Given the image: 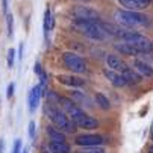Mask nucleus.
<instances>
[{
	"instance_id": "72a5a7b5",
	"label": "nucleus",
	"mask_w": 153,
	"mask_h": 153,
	"mask_svg": "<svg viewBox=\"0 0 153 153\" xmlns=\"http://www.w3.org/2000/svg\"><path fill=\"white\" fill-rule=\"evenodd\" d=\"M150 138H152V141H153V123H152V132H150Z\"/></svg>"
},
{
	"instance_id": "a878e982",
	"label": "nucleus",
	"mask_w": 153,
	"mask_h": 153,
	"mask_svg": "<svg viewBox=\"0 0 153 153\" xmlns=\"http://www.w3.org/2000/svg\"><path fill=\"white\" fill-rule=\"evenodd\" d=\"M14 61H15V52L14 49H9L8 50V68L14 67Z\"/></svg>"
},
{
	"instance_id": "4be33fe9",
	"label": "nucleus",
	"mask_w": 153,
	"mask_h": 153,
	"mask_svg": "<svg viewBox=\"0 0 153 153\" xmlns=\"http://www.w3.org/2000/svg\"><path fill=\"white\" fill-rule=\"evenodd\" d=\"M96 102H97V105L102 109H105V111H108V109L111 108V102H109V99L105 94H102V93H97L96 94Z\"/></svg>"
},
{
	"instance_id": "bb28decb",
	"label": "nucleus",
	"mask_w": 153,
	"mask_h": 153,
	"mask_svg": "<svg viewBox=\"0 0 153 153\" xmlns=\"http://www.w3.org/2000/svg\"><path fill=\"white\" fill-rule=\"evenodd\" d=\"M21 150V140H15L14 143V149H12V153H20Z\"/></svg>"
},
{
	"instance_id": "2eb2a0df",
	"label": "nucleus",
	"mask_w": 153,
	"mask_h": 153,
	"mask_svg": "<svg viewBox=\"0 0 153 153\" xmlns=\"http://www.w3.org/2000/svg\"><path fill=\"white\" fill-rule=\"evenodd\" d=\"M100 26L103 27V30L106 32V35H111V36H115V38H123L124 36V33L127 32V30H124V29H121V27H118V26H115V25H112V23H100Z\"/></svg>"
},
{
	"instance_id": "f3484780",
	"label": "nucleus",
	"mask_w": 153,
	"mask_h": 153,
	"mask_svg": "<svg viewBox=\"0 0 153 153\" xmlns=\"http://www.w3.org/2000/svg\"><path fill=\"white\" fill-rule=\"evenodd\" d=\"M114 47H115V50H118L121 55H126V56H137L140 53L132 44H129V42H126V41L117 42Z\"/></svg>"
},
{
	"instance_id": "c9c22d12",
	"label": "nucleus",
	"mask_w": 153,
	"mask_h": 153,
	"mask_svg": "<svg viewBox=\"0 0 153 153\" xmlns=\"http://www.w3.org/2000/svg\"><path fill=\"white\" fill-rule=\"evenodd\" d=\"M76 2H86V0H76Z\"/></svg>"
},
{
	"instance_id": "f257e3e1",
	"label": "nucleus",
	"mask_w": 153,
	"mask_h": 153,
	"mask_svg": "<svg viewBox=\"0 0 153 153\" xmlns=\"http://www.w3.org/2000/svg\"><path fill=\"white\" fill-rule=\"evenodd\" d=\"M44 111H46V115L50 118V121L58 127V129H62L65 130V132H70L73 134L74 130H76V123L65 114L64 111H61V108H58L53 102H47L46 103V108H44Z\"/></svg>"
},
{
	"instance_id": "e433bc0d",
	"label": "nucleus",
	"mask_w": 153,
	"mask_h": 153,
	"mask_svg": "<svg viewBox=\"0 0 153 153\" xmlns=\"http://www.w3.org/2000/svg\"><path fill=\"white\" fill-rule=\"evenodd\" d=\"M21 153H27V152H21Z\"/></svg>"
},
{
	"instance_id": "f704fd0d",
	"label": "nucleus",
	"mask_w": 153,
	"mask_h": 153,
	"mask_svg": "<svg viewBox=\"0 0 153 153\" xmlns=\"http://www.w3.org/2000/svg\"><path fill=\"white\" fill-rule=\"evenodd\" d=\"M149 153H153V146H150V147H149Z\"/></svg>"
},
{
	"instance_id": "0eeeda50",
	"label": "nucleus",
	"mask_w": 153,
	"mask_h": 153,
	"mask_svg": "<svg viewBox=\"0 0 153 153\" xmlns=\"http://www.w3.org/2000/svg\"><path fill=\"white\" fill-rule=\"evenodd\" d=\"M74 143L80 147H91V146H100L103 144V137L96 135V134H82L77 135Z\"/></svg>"
},
{
	"instance_id": "7ed1b4c3",
	"label": "nucleus",
	"mask_w": 153,
	"mask_h": 153,
	"mask_svg": "<svg viewBox=\"0 0 153 153\" xmlns=\"http://www.w3.org/2000/svg\"><path fill=\"white\" fill-rule=\"evenodd\" d=\"M117 23L124 27H138L147 25V17L138 11H117L115 12Z\"/></svg>"
},
{
	"instance_id": "c756f323",
	"label": "nucleus",
	"mask_w": 153,
	"mask_h": 153,
	"mask_svg": "<svg viewBox=\"0 0 153 153\" xmlns=\"http://www.w3.org/2000/svg\"><path fill=\"white\" fill-rule=\"evenodd\" d=\"M33 71H35V74H38V76H41V74H42V68H41V64H39V62H35Z\"/></svg>"
},
{
	"instance_id": "4468645a",
	"label": "nucleus",
	"mask_w": 153,
	"mask_h": 153,
	"mask_svg": "<svg viewBox=\"0 0 153 153\" xmlns=\"http://www.w3.org/2000/svg\"><path fill=\"white\" fill-rule=\"evenodd\" d=\"M42 88H41V85H36V86H33V88L30 90V93H29V109H30V112H33L35 109H36V106L39 105V99H41V96H42Z\"/></svg>"
},
{
	"instance_id": "393cba45",
	"label": "nucleus",
	"mask_w": 153,
	"mask_h": 153,
	"mask_svg": "<svg viewBox=\"0 0 153 153\" xmlns=\"http://www.w3.org/2000/svg\"><path fill=\"white\" fill-rule=\"evenodd\" d=\"M6 26H8V36H12V33H14V17H12V14L6 15Z\"/></svg>"
},
{
	"instance_id": "7c9ffc66",
	"label": "nucleus",
	"mask_w": 153,
	"mask_h": 153,
	"mask_svg": "<svg viewBox=\"0 0 153 153\" xmlns=\"http://www.w3.org/2000/svg\"><path fill=\"white\" fill-rule=\"evenodd\" d=\"M2 9H3V14L8 15V0H2Z\"/></svg>"
},
{
	"instance_id": "6ab92c4d",
	"label": "nucleus",
	"mask_w": 153,
	"mask_h": 153,
	"mask_svg": "<svg viewBox=\"0 0 153 153\" xmlns=\"http://www.w3.org/2000/svg\"><path fill=\"white\" fill-rule=\"evenodd\" d=\"M52 27H53L52 11H50V8H47L46 12H44V21H42V29H44V38H46V41L49 38V32L52 30Z\"/></svg>"
},
{
	"instance_id": "5701e85b",
	"label": "nucleus",
	"mask_w": 153,
	"mask_h": 153,
	"mask_svg": "<svg viewBox=\"0 0 153 153\" xmlns=\"http://www.w3.org/2000/svg\"><path fill=\"white\" fill-rule=\"evenodd\" d=\"M71 99L79 105V103H86L88 106H91V103H90V100H88V97L86 96H83L82 93H79V91H74V93H71Z\"/></svg>"
},
{
	"instance_id": "473e14b6",
	"label": "nucleus",
	"mask_w": 153,
	"mask_h": 153,
	"mask_svg": "<svg viewBox=\"0 0 153 153\" xmlns=\"http://www.w3.org/2000/svg\"><path fill=\"white\" fill-rule=\"evenodd\" d=\"M3 150H5V140L2 138L0 140V153H3Z\"/></svg>"
},
{
	"instance_id": "cd10ccee",
	"label": "nucleus",
	"mask_w": 153,
	"mask_h": 153,
	"mask_svg": "<svg viewBox=\"0 0 153 153\" xmlns=\"http://www.w3.org/2000/svg\"><path fill=\"white\" fill-rule=\"evenodd\" d=\"M14 90H15V85H14V83H9V85H8V93H6V97H8V99H11V97L14 96Z\"/></svg>"
},
{
	"instance_id": "9d476101",
	"label": "nucleus",
	"mask_w": 153,
	"mask_h": 153,
	"mask_svg": "<svg viewBox=\"0 0 153 153\" xmlns=\"http://www.w3.org/2000/svg\"><path fill=\"white\" fill-rule=\"evenodd\" d=\"M56 80L62 85L73 86V88H79V86L85 85V79H82L79 76H73V74H59V76H56Z\"/></svg>"
},
{
	"instance_id": "423d86ee",
	"label": "nucleus",
	"mask_w": 153,
	"mask_h": 153,
	"mask_svg": "<svg viewBox=\"0 0 153 153\" xmlns=\"http://www.w3.org/2000/svg\"><path fill=\"white\" fill-rule=\"evenodd\" d=\"M58 105L61 106V109L67 114L71 120H74L76 117L82 115L83 111L79 108V105L71 99V97H58Z\"/></svg>"
},
{
	"instance_id": "9b49d317",
	"label": "nucleus",
	"mask_w": 153,
	"mask_h": 153,
	"mask_svg": "<svg viewBox=\"0 0 153 153\" xmlns=\"http://www.w3.org/2000/svg\"><path fill=\"white\" fill-rule=\"evenodd\" d=\"M106 65H108V68H111V70H115L118 73H124L129 67L126 65L124 61H121L117 55H108L106 56Z\"/></svg>"
},
{
	"instance_id": "dca6fc26",
	"label": "nucleus",
	"mask_w": 153,
	"mask_h": 153,
	"mask_svg": "<svg viewBox=\"0 0 153 153\" xmlns=\"http://www.w3.org/2000/svg\"><path fill=\"white\" fill-rule=\"evenodd\" d=\"M134 67H135V70L140 74H143L146 77H152L153 76V68L143 59H134Z\"/></svg>"
},
{
	"instance_id": "b1692460",
	"label": "nucleus",
	"mask_w": 153,
	"mask_h": 153,
	"mask_svg": "<svg viewBox=\"0 0 153 153\" xmlns=\"http://www.w3.org/2000/svg\"><path fill=\"white\" fill-rule=\"evenodd\" d=\"M76 153H105V150L99 146H91V147H83L82 150H77Z\"/></svg>"
},
{
	"instance_id": "aec40b11",
	"label": "nucleus",
	"mask_w": 153,
	"mask_h": 153,
	"mask_svg": "<svg viewBox=\"0 0 153 153\" xmlns=\"http://www.w3.org/2000/svg\"><path fill=\"white\" fill-rule=\"evenodd\" d=\"M49 150L50 153H70V146L65 143H56V141H50L49 144Z\"/></svg>"
},
{
	"instance_id": "f8f14e48",
	"label": "nucleus",
	"mask_w": 153,
	"mask_h": 153,
	"mask_svg": "<svg viewBox=\"0 0 153 153\" xmlns=\"http://www.w3.org/2000/svg\"><path fill=\"white\" fill-rule=\"evenodd\" d=\"M118 2L129 11H138V12L149 8L150 5V0H118Z\"/></svg>"
},
{
	"instance_id": "412c9836",
	"label": "nucleus",
	"mask_w": 153,
	"mask_h": 153,
	"mask_svg": "<svg viewBox=\"0 0 153 153\" xmlns=\"http://www.w3.org/2000/svg\"><path fill=\"white\" fill-rule=\"evenodd\" d=\"M124 77L127 80V83H140L141 82V76L137 70H132V68H127L124 73Z\"/></svg>"
},
{
	"instance_id": "2f4dec72",
	"label": "nucleus",
	"mask_w": 153,
	"mask_h": 153,
	"mask_svg": "<svg viewBox=\"0 0 153 153\" xmlns=\"http://www.w3.org/2000/svg\"><path fill=\"white\" fill-rule=\"evenodd\" d=\"M23 49H25V44L21 42V44H20V49H18V58H23Z\"/></svg>"
},
{
	"instance_id": "1a4fd4ad",
	"label": "nucleus",
	"mask_w": 153,
	"mask_h": 153,
	"mask_svg": "<svg viewBox=\"0 0 153 153\" xmlns=\"http://www.w3.org/2000/svg\"><path fill=\"white\" fill-rule=\"evenodd\" d=\"M103 74H105V77H106L109 82L115 86V88H123V86L127 83L124 74H123V73H118V71H115V70L105 68V70H103Z\"/></svg>"
},
{
	"instance_id": "ddd939ff",
	"label": "nucleus",
	"mask_w": 153,
	"mask_h": 153,
	"mask_svg": "<svg viewBox=\"0 0 153 153\" xmlns=\"http://www.w3.org/2000/svg\"><path fill=\"white\" fill-rule=\"evenodd\" d=\"M73 121H74L76 126L80 127V129H94V127H97V124H99L96 118H93V117H90V115H86L85 112H83L82 115L76 117Z\"/></svg>"
},
{
	"instance_id": "f03ea898",
	"label": "nucleus",
	"mask_w": 153,
	"mask_h": 153,
	"mask_svg": "<svg viewBox=\"0 0 153 153\" xmlns=\"http://www.w3.org/2000/svg\"><path fill=\"white\" fill-rule=\"evenodd\" d=\"M71 26L76 32H79L80 35H83L86 38H91V39H96V41H103L106 38V32L103 30V27L100 26L99 21L76 18L71 23Z\"/></svg>"
},
{
	"instance_id": "6e6552de",
	"label": "nucleus",
	"mask_w": 153,
	"mask_h": 153,
	"mask_svg": "<svg viewBox=\"0 0 153 153\" xmlns=\"http://www.w3.org/2000/svg\"><path fill=\"white\" fill-rule=\"evenodd\" d=\"M71 15L74 18H82V20H91V21L99 20L97 11H94L93 8H88V6H76L74 9H71Z\"/></svg>"
},
{
	"instance_id": "c85d7f7f",
	"label": "nucleus",
	"mask_w": 153,
	"mask_h": 153,
	"mask_svg": "<svg viewBox=\"0 0 153 153\" xmlns=\"http://www.w3.org/2000/svg\"><path fill=\"white\" fill-rule=\"evenodd\" d=\"M29 137L30 138H35V123L33 121L29 123Z\"/></svg>"
},
{
	"instance_id": "20e7f679",
	"label": "nucleus",
	"mask_w": 153,
	"mask_h": 153,
	"mask_svg": "<svg viewBox=\"0 0 153 153\" xmlns=\"http://www.w3.org/2000/svg\"><path fill=\"white\" fill-rule=\"evenodd\" d=\"M121 41H126L129 44H132L140 53H146V52L152 50V41L147 36L137 33V32H126L124 36L121 38Z\"/></svg>"
},
{
	"instance_id": "39448f33",
	"label": "nucleus",
	"mask_w": 153,
	"mask_h": 153,
	"mask_svg": "<svg viewBox=\"0 0 153 153\" xmlns=\"http://www.w3.org/2000/svg\"><path fill=\"white\" fill-rule=\"evenodd\" d=\"M62 62L65 65V68L73 71V73H85L86 71V64L85 61L76 55V53H71V52H65L62 55Z\"/></svg>"
},
{
	"instance_id": "a211bd4d",
	"label": "nucleus",
	"mask_w": 153,
	"mask_h": 153,
	"mask_svg": "<svg viewBox=\"0 0 153 153\" xmlns=\"http://www.w3.org/2000/svg\"><path fill=\"white\" fill-rule=\"evenodd\" d=\"M46 134L50 138V141H56V143H65V135L56 126H47L46 127Z\"/></svg>"
}]
</instances>
